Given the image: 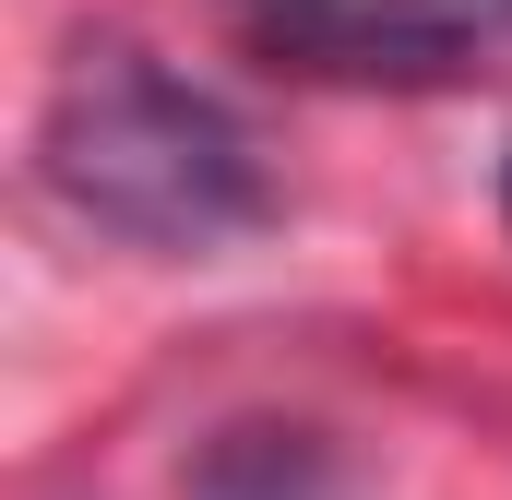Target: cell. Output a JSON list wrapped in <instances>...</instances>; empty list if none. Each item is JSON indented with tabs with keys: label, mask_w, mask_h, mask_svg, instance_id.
<instances>
[{
	"label": "cell",
	"mask_w": 512,
	"mask_h": 500,
	"mask_svg": "<svg viewBox=\"0 0 512 500\" xmlns=\"http://www.w3.org/2000/svg\"><path fill=\"white\" fill-rule=\"evenodd\" d=\"M36 179L131 250H227L274 215V179H262L251 131L227 120L203 84H179L155 48H84L60 84H48V120H36Z\"/></svg>",
	"instance_id": "cell-1"
},
{
	"label": "cell",
	"mask_w": 512,
	"mask_h": 500,
	"mask_svg": "<svg viewBox=\"0 0 512 500\" xmlns=\"http://www.w3.org/2000/svg\"><path fill=\"white\" fill-rule=\"evenodd\" d=\"M274 72L298 84H501L512 72V0H239Z\"/></svg>",
	"instance_id": "cell-2"
},
{
	"label": "cell",
	"mask_w": 512,
	"mask_h": 500,
	"mask_svg": "<svg viewBox=\"0 0 512 500\" xmlns=\"http://www.w3.org/2000/svg\"><path fill=\"white\" fill-rule=\"evenodd\" d=\"M501 215H512V155H501Z\"/></svg>",
	"instance_id": "cell-3"
}]
</instances>
